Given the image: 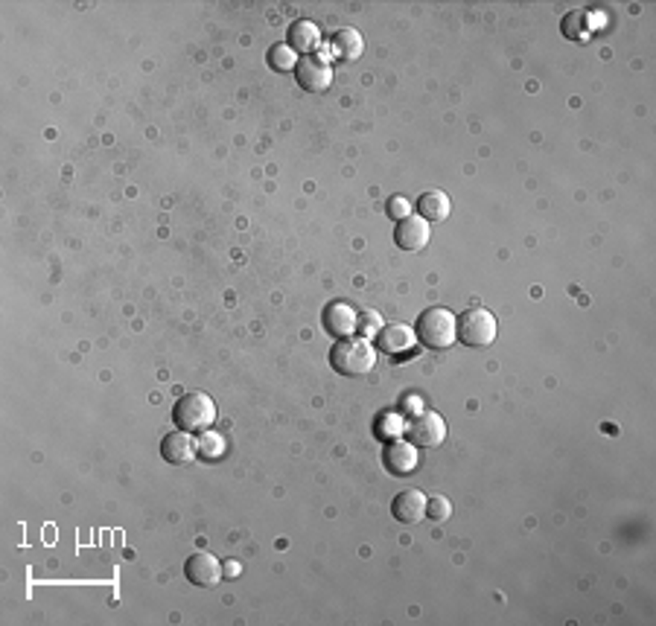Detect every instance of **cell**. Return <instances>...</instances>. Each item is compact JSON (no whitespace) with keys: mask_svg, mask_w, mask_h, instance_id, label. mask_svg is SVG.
Segmentation results:
<instances>
[{"mask_svg":"<svg viewBox=\"0 0 656 626\" xmlns=\"http://www.w3.org/2000/svg\"><path fill=\"white\" fill-rule=\"evenodd\" d=\"M330 362L341 376H365L376 364V347L365 336L339 338L336 347L330 350Z\"/></svg>","mask_w":656,"mask_h":626,"instance_id":"obj_1","label":"cell"},{"mask_svg":"<svg viewBox=\"0 0 656 626\" xmlns=\"http://www.w3.org/2000/svg\"><path fill=\"white\" fill-rule=\"evenodd\" d=\"M172 419L181 431H190V435H204V431L213 428V419H217V405L213 399L201 391H190L184 394L172 408Z\"/></svg>","mask_w":656,"mask_h":626,"instance_id":"obj_2","label":"cell"},{"mask_svg":"<svg viewBox=\"0 0 656 626\" xmlns=\"http://www.w3.org/2000/svg\"><path fill=\"white\" fill-rule=\"evenodd\" d=\"M417 341H423L432 350H447L458 341V321L449 309L435 306L426 309L417 318Z\"/></svg>","mask_w":656,"mask_h":626,"instance_id":"obj_3","label":"cell"},{"mask_svg":"<svg viewBox=\"0 0 656 626\" xmlns=\"http://www.w3.org/2000/svg\"><path fill=\"white\" fill-rule=\"evenodd\" d=\"M412 446L417 449H438L447 440V423L444 417L435 411H417L412 414V419L403 426Z\"/></svg>","mask_w":656,"mask_h":626,"instance_id":"obj_4","label":"cell"},{"mask_svg":"<svg viewBox=\"0 0 656 626\" xmlns=\"http://www.w3.org/2000/svg\"><path fill=\"white\" fill-rule=\"evenodd\" d=\"M458 338L467 347H488L496 341V318L488 309H467L458 321Z\"/></svg>","mask_w":656,"mask_h":626,"instance_id":"obj_5","label":"cell"},{"mask_svg":"<svg viewBox=\"0 0 656 626\" xmlns=\"http://www.w3.org/2000/svg\"><path fill=\"white\" fill-rule=\"evenodd\" d=\"M295 77H298V85L309 93H321L330 88L332 82V68L318 56H304L298 59V68H295Z\"/></svg>","mask_w":656,"mask_h":626,"instance_id":"obj_6","label":"cell"},{"mask_svg":"<svg viewBox=\"0 0 656 626\" xmlns=\"http://www.w3.org/2000/svg\"><path fill=\"white\" fill-rule=\"evenodd\" d=\"M184 574H187V580L193 582V586L213 589L225 577V571H222V563H219L217 557L199 550V554H193L187 563H184Z\"/></svg>","mask_w":656,"mask_h":626,"instance_id":"obj_7","label":"cell"},{"mask_svg":"<svg viewBox=\"0 0 656 626\" xmlns=\"http://www.w3.org/2000/svg\"><path fill=\"white\" fill-rule=\"evenodd\" d=\"M324 329L332 338H350L359 329V312H353L348 304H330L324 309Z\"/></svg>","mask_w":656,"mask_h":626,"instance_id":"obj_8","label":"cell"},{"mask_svg":"<svg viewBox=\"0 0 656 626\" xmlns=\"http://www.w3.org/2000/svg\"><path fill=\"white\" fill-rule=\"evenodd\" d=\"M391 513L400 524H421L426 516V495L421 490H403L394 499Z\"/></svg>","mask_w":656,"mask_h":626,"instance_id":"obj_9","label":"cell"},{"mask_svg":"<svg viewBox=\"0 0 656 626\" xmlns=\"http://www.w3.org/2000/svg\"><path fill=\"white\" fill-rule=\"evenodd\" d=\"M429 222L421 219V215H406V219L397 224L394 240L403 251H421V248L429 245Z\"/></svg>","mask_w":656,"mask_h":626,"instance_id":"obj_10","label":"cell"},{"mask_svg":"<svg viewBox=\"0 0 656 626\" xmlns=\"http://www.w3.org/2000/svg\"><path fill=\"white\" fill-rule=\"evenodd\" d=\"M376 347L389 355H400V353H408L414 347V332L406 327V323H385V327L376 332Z\"/></svg>","mask_w":656,"mask_h":626,"instance_id":"obj_11","label":"cell"},{"mask_svg":"<svg viewBox=\"0 0 656 626\" xmlns=\"http://www.w3.org/2000/svg\"><path fill=\"white\" fill-rule=\"evenodd\" d=\"M160 455L169 463H190L193 458L199 455V443L193 440L190 431H172V435L164 437V443H160Z\"/></svg>","mask_w":656,"mask_h":626,"instance_id":"obj_12","label":"cell"},{"mask_svg":"<svg viewBox=\"0 0 656 626\" xmlns=\"http://www.w3.org/2000/svg\"><path fill=\"white\" fill-rule=\"evenodd\" d=\"M382 460H385V469L391 475H408L417 467V446L403 443V440H391V443L385 446Z\"/></svg>","mask_w":656,"mask_h":626,"instance_id":"obj_13","label":"cell"},{"mask_svg":"<svg viewBox=\"0 0 656 626\" xmlns=\"http://www.w3.org/2000/svg\"><path fill=\"white\" fill-rule=\"evenodd\" d=\"M330 53L339 61H357L365 53V41L357 29H339L330 41Z\"/></svg>","mask_w":656,"mask_h":626,"instance_id":"obj_14","label":"cell"},{"mask_svg":"<svg viewBox=\"0 0 656 626\" xmlns=\"http://www.w3.org/2000/svg\"><path fill=\"white\" fill-rule=\"evenodd\" d=\"M417 210H421V219L426 222H447L449 215V196L440 190H429L417 199Z\"/></svg>","mask_w":656,"mask_h":626,"instance_id":"obj_15","label":"cell"},{"mask_svg":"<svg viewBox=\"0 0 656 626\" xmlns=\"http://www.w3.org/2000/svg\"><path fill=\"white\" fill-rule=\"evenodd\" d=\"M321 45L318 38V27L309 24V20H295L292 27H289V47L298 50V53H313L316 47Z\"/></svg>","mask_w":656,"mask_h":626,"instance_id":"obj_16","label":"cell"},{"mask_svg":"<svg viewBox=\"0 0 656 626\" xmlns=\"http://www.w3.org/2000/svg\"><path fill=\"white\" fill-rule=\"evenodd\" d=\"M589 29H593V20L584 12V9H575V12H569L563 18V36L572 38V41H580L589 36Z\"/></svg>","mask_w":656,"mask_h":626,"instance_id":"obj_17","label":"cell"},{"mask_svg":"<svg viewBox=\"0 0 656 626\" xmlns=\"http://www.w3.org/2000/svg\"><path fill=\"white\" fill-rule=\"evenodd\" d=\"M268 64H272L275 70H292V68H298L295 50L286 47V45H275L272 50H268Z\"/></svg>","mask_w":656,"mask_h":626,"instance_id":"obj_18","label":"cell"},{"mask_svg":"<svg viewBox=\"0 0 656 626\" xmlns=\"http://www.w3.org/2000/svg\"><path fill=\"white\" fill-rule=\"evenodd\" d=\"M199 451H201V458L217 460V458H222V451H225V440L219 435H210V431H204L201 440H199Z\"/></svg>","mask_w":656,"mask_h":626,"instance_id":"obj_19","label":"cell"},{"mask_svg":"<svg viewBox=\"0 0 656 626\" xmlns=\"http://www.w3.org/2000/svg\"><path fill=\"white\" fill-rule=\"evenodd\" d=\"M426 516L432 522H447L453 516V504H449L444 495H435V499H426Z\"/></svg>","mask_w":656,"mask_h":626,"instance_id":"obj_20","label":"cell"},{"mask_svg":"<svg viewBox=\"0 0 656 626\" xmlns=\"http://www.w3.org/2000/svg\"><path fill=\"white\" fill-rule=\"evenodd\" d=\"M389 213L394 215L397 222H403L406 215H408V201H406L403 196H394V199L389 201Z\"/></svg>","mask_w":656,"mask_h":626,"instance_id":"obj_21","label":"cell"},{"mask_svg":"<svg viewBox=\"0 0 656 626\" xmlns=\"http://www.w3.org/2000/svg\"><path fill=\"white\" fill-rule=\"evenodd\" d=\"M359 327H362L365 332H373V329H382V323H380V318L371 315V312H368V315H359Z\"/></svg>","mask_w":656,"mask_h":626,"instance_id":"obj_22","label":"cell"}]
</instances>
